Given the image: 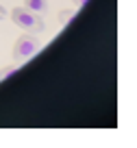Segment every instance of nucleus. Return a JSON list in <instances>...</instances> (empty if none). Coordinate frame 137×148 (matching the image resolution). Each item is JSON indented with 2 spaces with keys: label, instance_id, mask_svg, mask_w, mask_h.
<instances>
[{
  "label": "nucleus",
  "instance_id": "1",
  "mask_svg": "<svg viewBox=\"0 0 137 148\" xmlns=\"http://www.w3.org/2000/svg\"><path fill=\"white\" fill-rule=\"evenodd\" d=\"M11 20H13L22 31L31 33V35H41V33H46V22L41 20V15L35 13V11H31V9H26V7H15V9L11 11Z\"/></svg>",
  "mask_w": 137,
  "mask_h": 148
},
{
  "label": "nucleus",
  "instance_id": "2",
  "mask_svg": "<svg viewBox=\"0 0 137 148\" xmlns=\"http://www.w3.org/2000/svg\"><path fill=\"white\" fill-rule=\"evenodd\" d=\"M39 50H41V44H39V39H37L35 35H31V33L20 35L18 39H15V44H13V61L18 65H22V63H26L33 55H37Z\"/></svg>",
  "mask_w": 137,
  "mask_h": 148
},
{
  "label": "nucleus",
  "instance_id": "3",
  "mask_svg": "<svg viewBox=\"0 0 137 148\" xmlns=\"http://www.w3.org/2000/svg\"><path fill=\"white\" fill-rule=\"evenodd\" d=\"M24 7L39 13V15L48 13V0H24Z\"/></svg>",
  "mask_w": 137,
  "mask_h": 148
},
{
  "label": "nucleus",
  "instance_id": "4",
  "mask_svg": "<svg viewBox=\"0 0 137 148\" xmlns=\"http://www.w3.org/2000/svg\"><path fill=\"white\" fill-rule=\"evenodd\" d=\"M74 15H76V11H74V9H68V11H63V13H59V22L65 26V24H68L70 20L74 18Z\"/></svg>",
  "mask_w": 137,
  "mask_h": 148
},
{
  "label": "nucleus",
  "instance_id": "5",
  "mask_svg": "<svg viewBox=\"0 0 137 148\" xmlns=\"http://www.w3.org/2000/svg\"><path fill=\"white\" fill-rule=\"evenodd\" d=\"M18 70V65H9V68H0V81H5V79H9L11 74Z\"/></svg>",
  "mask_w": 137,
  "mask_h": 148
},
{
  "label": "nucleus",
  "instance_id": "6",
  "mask_svg": "<svg viewBox=\"0 0 137 148\" xmlns=\"http://www.w3.org/2000/svg\"><path fill=\"white\" fill-rule=\"evenodd\" d=\"M85 2H87V0H74V5H78V7H83Z\"/></svg>",
  "mask_w": 137,
  "mask_h": 148
},
{
  "label": "nucleus",
  "instance_id": "7",
  "mask_svg": "<svg viewBox=\"0 0 137 148\" xmlns=\"http://www.w3.org/2000/svg\"><path fill=\"white\" fill-rule=\"evenodd\" d=\"M5 15H7V11L2 9V7H0V20H5Z\"/></svg>",
  "mask_w": 137,
  "mask_h": 148
}]
</instances>
